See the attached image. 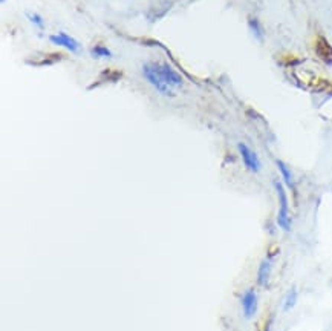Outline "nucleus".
I'll use <instances>...</instances> for the list:
<instances>
[{
	"mask_svg": "<svg viewBox=\"0 0 332 331\" xmlns=\"http://www.w3.org/2000/svg\"><path fill=\"white\" fill-rule=\"evenodd\" d=\"M275 164H277V167H279V170H280V173H282L283 181L286 183V186L292 189V187H294V178H292V173H291L289 167H288L283 161H280V160H277Z\"/></svg>",
	"mask_w": 332,
	"mask_h": 331,
	"instance_id": "9",
	"label": "nucleus"
},
{
	"mask_svg": "<svg viewBox=\"0 0 332 331\" xmlns=\"http://www.w3.org/2000/svg\"><path fill=\"white\" fill-rule=\"evenodd\" d=\"M237 149H239V154H240L242 161H243V164L246 166V169H248L250 172H253V173L260 172L262 163H260V158L257 157V154H256L251 147H248L245 143H239V144H237Z\"/></svg>",
	"mask_w": 332,
	"mask_h": 331,
	"instance_id": "3",
	"label": "nucleus"
},
{
	"mask_svg": "<svg viewBox=\"0 0 332 331\" xmlns=\"http://www.w3.org/2000/svg\"><path fill=\"white\" fill-rule=\"evenodd\" d=\"M156 69L159 72V75L162 77V80L170 86V88H181L184 85V79L179 72H176L169 63H155Z\"/></svg>",
	"mask_w": 332,
	"mask_h": 331,
	"instance_id": "4",
	"label": "nucleus"
},
{
	"mask_svg": "<svg viewBox=\"0 0 332 331\" xmlns=\"http://www.w3.org/2000/svg\"><path fill=\"white\" fill-rule=\"evenodd\" d=\"M271 267H272V261L271 259H263L259 265V273H257V282L262 287L268 285L269 281V274H271Z\"/></svg>",
	"mask_w": 332,
	"mask_h": 331,
	"instance_id": "8",
	"label": "nucleus"
},
{
	"mask_svg": "<svg viewBox=\"0 0 332 331\" xmlns=\"http://www.w3.org/2000/svg\"><path fill=\"white\" fill-rule=\"evenodd\" d=\"M49 40H51V43H54V45H57V46H63V48L69 49L71 53H78V51H80L78 42H77L74 37H71L69 34H66V33L52 34V36L49 37Z\"/></svg>",
	"mask_w": 332,
	"mask_h": 331,
	"instance_id": "6",
	"label": "nucleus"
},
{
	"mask_svg": "<svg viewBox=\"0 0 332 331\" xmlns=\"http://www.w3.org/2000/svg\"><path fill=\"white\" fill-rule=\"evenodd\" d=\"M92 56L97 57V59H101V57H112V51L104 46V45H97L92 48Z\"/></svg>",
	"mask_w": 332,
	"mask_h": 331,
	"instance_id": "11",
	"label": "nucleus"
},
{
	"mask_svg": "<svg viewBox=\"0 0 332 331\" xmlns=\"http://www.w3.org/2000/svg\"><path fill=\"white\" fill-rule=\"evenodd\" d=\"M315 54L323 63L332 65V46L323 36H318L315 40Z\"/></svg>",
	"mask_w": 332,
	"mask_h": 331,
	"instance_id": "7",
	"label": "nucleus"
},
{
	"mask_svg": "<svg viewBox=\"0 0 332 331\" xmlns=\"http://www.w3.org/2000/svg\"><path fill=\"white\" fill-rule=\"evenodd\" d=\"M250 28H251V33L254 34V37L257 40L263 39V30H262V27H260L257 19H250Z\"/></svg>",
	"mask_w": 332,
	"mask_h": 331,
	"instance_id": "12",
	"label": "nucleus"
},
{
	"mask_svg": "<svg viewBox=\"0 0 332 331\" xmlns=\"http://www.w3.org/2000/svg\"><path fill=\"white\" fill-rule=\"evenodd\" d=\"M143 75L146 77V80L162 95L165 97H173L175 95V89L170 88L164 80L162 77L159 75L158 69H156V65L155 63H146L144 68H143Z\"/></svg>",
	"mask_w": 332,
	"mask_h": 331,
	"instance_id": "1",
	"label": "nucleus"
},
{
	"mask_svg": "<svg viewBox=\"0 0 332 331\" xmlns=\"http://www.w3.org/2000/svg\"><path fill=\"white\" fill-rule=\"evenodd\" d=\"M295 302H297V290H295V287H292L285 296V303H283L285 311H289L295 305Z\"/></svg>",
	"mask_w": 332,
	"mask_h": 331,
	"instance_id": "10",
	"label": "nucleus"
},
{
	"mask_svg": "<svg viewBox=\"0 0 332 331\" xmlns=\"http://www.w3.org/2000/svg\"><path fill=\"white\" fill-rule=\"evenodd\" d=\"M274 187L279 196V213H277V224L282 230L289 232L291 230V218H289V206H288V196L285 192V187L280 181H274Z\"/></svg>",
	"mask_w": 332,
	"mask_h": 331,
	"instance_id": "2",
	"label": "nucleus"
},
{
	"mask_svg": "<svg viewBox=\"0 0 332 331\" xmlns=\"http://www.w3.org/2000/svg\"><path fill=\"white\" fill-rule=\"evenodd\" d=\"M257 294L253 288H248L242 297H240V305H242V311H243V316L246 319H251L256 311H257Z\"/></svg>",
	"mask_w": 332,
	"mask_h": 331,
	"instance_id": "5",
	"label": "nucleus"
},
{
	"mask_svg": "<svg viewBox=\"0 0 332 331\" xmlns=\"http://www.w3.org/2000/svg\"><path fill=\"white\" fill-rule=\"evenodd\" d=\"M28 19L31 20V23H34L37 28H43L45 27V23H43V19L39 16V14H36V13H33V14H30L28 13Z\"/></svg>",
	"mask_w": 332,
	"mask_h": 331,
	"instance_id": "13",
	"label": "nucleus"
}]
</instances>
